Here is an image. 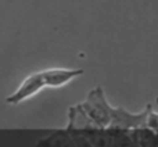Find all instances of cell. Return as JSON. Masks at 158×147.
Wrapping results in <instances>:
<instances>
[{"label": "cell", "mask_w": 158, "mask_h": 147, "mask_svg": "<svg viewBox=\"0 0 158 147\" xmlns=\"http://www.w3.org/2000/svg\"><path fill=\"white\" fill-rule=\"evenodd\" d=\"M43 87H47L43 74H42V71L35 72V74H32V75H29L28 78H25V81L19 85V87L13 93V94L6 97V103L19 104L21 101L27 100V99L35 96L36 93H39Z\"/></svg>", "instance_id": "6da1fadb"}, {"label": "cell", "mask_w": 158, "mask_h": 147, "mask_svg": "<svg viewBox=\"0 0 158 147\" xmlns=\"http://www.w3.org/2000/svg\"><path fill=\"white\" fill-rule=\"evenodd\" d=\"M83 69H65V68H53L42 71L46 81L47 87H61L75 79L77 76L83 75Z\"/></svg>", "instance_id": "7a4b0ae2"}]
</instances>
